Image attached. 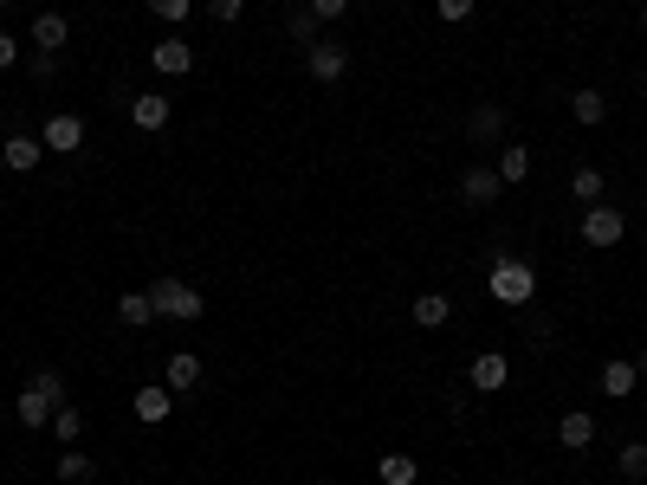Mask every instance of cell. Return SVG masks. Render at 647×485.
I'll return each mask as SVG.
<instances>
[{
	"mask_svg": "<svg viewBox=\"0 0 647 485\" xmlns=\"http://www.w3.org/2000/svg\"><path fill=\"white\" fill-rule=\"evenodd\" d=\"M486 291H492L499 304H512V311H518V304L538 298V272H531V259L499 253V259H492V272H486Z\"/></svg>",
	"mask_w": 647,
	"mask_h": 485,
	"instance_id": "1",
	"label": "cell"
},
{
	"mask_svg": "<svg viewBox=\"0 0 647 485\" xmlns=\"http://www.w3.org/2000/svg\"><path fill=\"white\" fill-rule=\"evenodd\" d=\"M149 298H156V317H175V324H195V317L208 311V298H201L188 279H156Z\"/></svg>",
	"mask_w": 647,
	"mask_h": 485,
	"instance_id": "2",
	"label": "cell"
},
{
	"mask_svg": "<svg viewBox=\"0 0 647 485\" xmlns=\"http://www.w3.org/2000/svg\"><path fill=\"white\" fill-rule=\"evenodd\" d=\"M39 143H46L52 156H78V149H85V117H78V110H52V117L39 123Z\"/></svg>",
	"mask_w": 647,
	"mask_h": 485,
	"instance_id": "3",
	"label": "cell"
},
{
	"mask_svg": "<svg viewBox=\"0 0 647 485\" xmlns=\"http://www.w3.org/2000/svg\"><path fill=\"white\" fill-rule=\"evenodd\" d=\"M622 233H628L622 207H609V201L583 207V246H622Z\"/></svg>",
	"mask_w": 647,
	"mask_h": 485,
	"instance_id": "4",
	"label": "cell"
},
{
	"mask_svg": "<svg viewBox=\"0 0 647 485\" xmlns=\"http://www.w3.org/2000/svg\"><path fill=\"white\" fill-rule=\"evenodd\" d=\"M466 382H473L479 395H499V388L512 382V363H505V350H479L473 363H466Z\"/></svg>",
	"mask_w": 647,
	"mask_h": 485,
	"instance_id": "5",
	"label": "cell"
},
{
	"mask_svg": "<svg viewBox=\"0 0 647 485\" xmlns=\"http://www.w3.org/2000/svg\"><path fill=\"white\" fill-rule=\"evenodd\" d=\"M499 194H505V175L486 169V162H473V169L460 175V201H466V207H492Z\"/></svg>",
	"mask_w": 647,
	"mask_h": 485,
	"instance_id": "6",
	"label": "cell"
},
{
	"mask_svg": "<svg viewBox=\"0 0 647 485\" xmlns=\"http://www.w3.org/2000/svg\"><path fill=\"white\" fill-rule=\"evenodd\" d=\"M305 65H311V78H318V85H343V72H350V52H343L337 39H318V46L305 52Z\"/></svg>",
	"mask_w": 647,
	"mask_h": 485,
	"instance_id": "7",
	"label": "cell"
},
{
	"mask_svg": "<svg viewBox=\"0 0 647 485\" xmlns=\"http://www.w3.org/2000/svg\"><path fill=\"white\" fill-rule=\"evenodd\" d=\"M149 65H156L162 78H188L195 72V46H188V39H156V46H149Z\"/></svg>",
	"mask_w": 647,
	"mask_h": 485,
	"instance_id": "8",
	"label": "cell"
},
{
	"mask_svg": "<svg viewBox=\"0 0 647 485\" xmlns=\"http://www.w3.org/2000/svg\"><path fill=\"white\" fill-rule=\"evenodd\" d=\"M39 156H46V143H39V136H26V130H13L7 143H0V162H7L13 175H33Z\"/></svg>",
	"mask_w": 647,
	"mask_h": 485,
	"instance_id": "9",
	"label": "cell"
},
{
	"mask_svg": "<svg viewBox=\"0 0 647 485\" xmlns=\"http://www.w3.org/2000/svg\"><path fill=\"white\" fill-rule=\"evenodd\" d=\"M26 39H33L39 52H59L65 39H72V26H65V13H59V7H46V13L33 20V33H26Z\"/></svg>",
	"mask_w": 647,
	"mask_h": 485,
	"instance_id": "10",
	"label": "cell"
},
{
	"mask_svg": "<svg viewBox=\"0 0 647 485\" xmlns=\"http://www.w3.org/2000/svg\"><path fill=\"white\" fill-rule=\"evenodd\" d=\"M52 414H59V408H52L39 388H20V395H13V421H20V427H52Z\"/></svg>",
	"mask_w": 647,
	"mask_h": 485,
	"instance_id": "11",
	"label": "cell"
},
{
	"mask_svg": "<svg viewBox=\"0 0 647 485\" xmlns=\"http://www.w3.org/2000/svg\"><path fill=\"white\" fill-rule=\"evenodd\" d=\"M408 317H415L421 330H440V324L453 317V298H447V291H421V298L408 304Z\"/></svg>",
	"mask_w": 647,
	"mask_h": 485,
	"instance_id": "12",
	"label": "cell"
},
{
	"mask_svg": "<svg viewBox=\"0 0 647 485\" xmlns=\"http://www.w3.org/2000/svg\"><path fill=\"white\" fill-rule=\"evenodd\" d=\"M130 123L136 130H162V123H169V91H143L130 104Z\"/></svg>",
	"mask_w": 647,
	"mask_h": 485,
	"instance_id": "13",
	"label": "cell"
},
{
	"mask_svg": "<svg viewBox=\"0 0 647 485\" xmlns=\"http://www.w3.org/2000/svg\"><path fill=\"white\" fill-rule=\"evenodd\" d=\"M466 136H473V143H505V110L499 104H479L473 117H466Z\"/></svg>",
	"mask_w": 647,
	"mask_h": 485,
	"instance_id": "14",
	"label": "cell"
},
{
	"mask_svg": "<svg viewBox=\"0 0 647 485\" xmlns=\"http://www.w3.org/2000/svg\"><path fill=\"white\" fill-rule=\"evenodd\" d=\"M570 117L576 123H583V130H596V123H609V97H602V91H570Z\"/></svg>",
	"mask_w": 647,
	"mask_h": 485,
	"instance_id": "15",
	"label": "cell"
},
{
	"mask_svg": "<svg viewBox=\"0 0 647 485\" xmlns=\"http://www.w3.org/2000/svg\"><path fill=\"white\" fill-rule=\"evenodd\" d=\"M149 317H156V298H149V291H123L117 298V324L123 330H143Z\"/></svg>",
	"mask_w": 647,
	"mask_h": 485,
	"instance_id": "16",
	"label": "cell"
},
{
	"mask_svg": "<svg viewBox=\"0 0 647 485\" xmlns=\"http://www.w3.org/2000/svg\"><path fill=\"white\" fill-rule=\"evenodd\" d=\"M635 376H641V369L628 363V356H615V363H602V395H609V401L635 395Z\"/></svg>",
	"mask_w": 647,
	"mask_h": 485,
	"instance_id": "17",
	"label": "cell"
},
{
	"mask_svg": "<svg viewBox=\"0 0 647 485\" xmlns=\"http://www.w3.org/2000/svg\"><path fill=\"white\" fill-rule=\"evenodd\" d=\"M557 440H563V447H570V453H583L589 440H596V421H589L583 408H570V414H563V421H557Z\"/></svg>",
	"mask_w": 647,
	"mask_h": 485,
	"instance_id": "18",
	"label": "cell"
},
{
	"mask_svg": "<svg viewBox=\"0 0 647 485\" xmlns=\"http://www.w3.org/2000/svg\"><path fill=\"white\" fill-rule=\"evenodd\" d=\"M136 421H169V382H149V388H136Z\"/></svg>",
	"mask_w": 647,
	"mask_h": 485,
	"instance_id": "19",
	"label": "cell"
},
{
	"mask_svg": "<svg viewBox=\"0 0 647 485\" xmlns=\"http://www.w3.org/2000/svg\"><path fill=\"white\" fill-rule=\"evenodd\" d=\"M195 382H201V356L195 350H175L169 356V395H188Z\"/></svg>",
	"mask_w": 647,
	"mask_h": 485,
	"instance_id": "20",
	"label": "cell"
},
{
	"mask_svg": "<svg viewBox=\"0 0 647 485\" xmlns=\"http://www.w3.org/2000/svg\"><path fill=\"white\" fill-rule=\"evenodd\" d=\"M59 479L65 485H91V479H98V460H91V453H78V447H65L59 453Z\"/></svg>",
	"mask_w": 647,
	"mask_h": 485,
	"instance_id": "21",
	"label": "cell"
},
{
	"mask_svg": "<svg viewBox=\"0 0 647 485\" xmlns=\"http://www.w3.org/2000/svg\"><path fill=\"white\" fill-rule=\"evenodd\" d=\"M376 479H382V485H415L421 466L408 460V453H382V460H376Z\"/></svg>",
	"mask_w": 647,
	"mask_h": 485,
	"instance_id": "22",
	"label": "cell"
},
{
	"mask_svg": "<svg viewBox=\"0 0 647 485\" xmlns=\"http://www.w3.org/2000/svg\"><path fill=\"white\" fill-rule=\"evenodd\" d=\"M492 169L505 175V188H512V182H525V175H531V149H525V143H505V149H499V162H492Z\"/></svg>",
	"mask_w": 647,
	"mask_h": 485,
	"instance_id": "23",
	"label": "cell"
},
{
	"mask_svg": "<svg viewBox=\"0 0 647 485\" xmlns=\"http://www.w3.org/2000/svg\"><path fill=\"white\" fill-rule=\"evenodd\" d=\"M52 434H59V447H78V440H85V414H78L72 401H65V408L52 414Z\"/></svg>",
	"mask_w": 647,
	"mask_h": 485,
	"instance_id": "24",
	"label": "cell"
},
{
	"mask_svg": "<svg viewBox=\"0 0 647 485\" xmlns=\"http://www.w3.org/2000/svg\"><path fill=\"white\" fill-rule=\"evenodd\" d=\"M602 188H609V182H602V169H576V175H570V194H576L583 207H596Z\"/></svg>",
	"mask_w": 647,
	"mask_h": 485,
	"instance_id": "25",
	"label": "cell"
},
{
	"mask_svg": "<svg viewBox=\"0 0 647 485\" xmlns=\"http://www.w3.org/2000/svg\"><path fill=\"white\" fill-rule=\"evenodd\" d=\"M285 33H292L305 52L318 46V20H311V7H292V13H285Z\"/></svg>",
	"mask_w": 647,
	"mask_h": 485,
	"instance_id": "26",
	"label": "cell"
},
{
	"mask_svg": "<svg viewBox=\"0 0 647 485\" xmlns=\"http://www.w3.org/2000/svg\"><path fill=\"white\" fill-rule=\"evenodd\" d=\"M26 388H39L52 408H65V401H72V395H65V376H59V369H33V382H26Z\"/></svg>",
	"mask_w": 647,
	"mask_h": 485,
	"instance_id": "27",
	"label": "cell"
},
{
	"mask_svg": "<svg viewBox=\"0 0 647 485\" xmlns=\"http://www.w3.org/2000/svg\"><path fill=\"white\" fill-rule=\"evenodd\" d=\"M615 466H622V479H647V440H628V447L615 453Z\"/></svg>",
	"mask_w": 647,
	"mask_h": 485,
	"instance_id": "28",
	"label": "cell"
},
{
	"mask_svg": "<svg viewBox=\"0 0 647 485\" xmlns=\"http://www.w3.org/2000/svg\"><path fill=\"white\" fill-rule=\"evenodd\" d=\"M149 13H156V20H169V26H182L188 13H195V0H143Z\"/></svg>",
	"mask_w": 647,
	"mask_h": 485,
	"instance_id": "29",
	"label": "cell"
},
{
	"mask_svg": "<svg viewBox=\"0 0 647 485\" xmlns=\"http://www.w3.org/2000/svg\"><path fill=\"white\" fill-rule=\"evenodd\" d=\"M208 13H214V26H240L246 20V0H208Z\"/></svg>",
	"mask_w": 647,
	"mask_h": 485,
	"instance_id": "30",
	"label": "cell"
},
{
	"mask_svg": "<svg viewBox=\"0 0 647 485\" xmlns=\"http://www.w3.org/2000/svg\"><path fill=\"white\" fill-rule=\"evenodd\" d=\"M26 72H33L39 85H52V78H59V52H33V59H26Z\"/></svg>",
	"mask_w": 647,
	"mask_h": 485,
	"instance_id": "31",
	"label": "cell"
},
{
	"mask_svg": "<svg viewBox=\"0 0 647 485\" xmlns=\"http://www.w3.org/2000/svg\"><path fill=\"white\" fill-rule=\"evenodd\" d=\"M305 7H311V20H318V26H330V20L350 13V0H305Z\"/></svg>",
	"mask_w": 647,
	"mask_h": 485,
	"instance_id": "32",
	"label": "cell"
},
{
	"mask_svg": "<svg viewBox=\"0 0 647 485\" xmlns=\"http://www.w3.org/2000/svg\"><path fill=\"white\" fill-rule=\"evenodd\" d=\"M466 13H473V0H440V20H447V26L466 20Z\"/></svg>",
	"mask_w": 647,
	"mask_h": 485,
	"instance_id": "33",
	"label": "cell"
},
{
	"mask_svg": "<svg viewBox=\"0 0 647 485\" xmlns=\"http://www.w3.org/2000/svg\"><path fill=\"white\" fill-rule=\"evenodd\" d=\"M13 59H20V39H13V33H0V72H7Z\"/></svg>",
	"mask_w": 647,
	"mask_h": 485,
	"instance_id": "34",
	"label": "cell"
},
{
	"mask_svg": "<svg viewBox=\"0 0 647 485\" xmlns=\"http://www.w3.org/2000/svg\"><path fill=\"white\" fill-rule=\"evenodd\" d=\"M0 7H13V0H0Z\"/></svg>",
	"mask_w": 647,
	"mask_h": 485,
	"instance_id": "35",
	"label": "cell"
},
{
	"mask_svg": "<svg viewBox=\"0 0 647 485\" xmlns=\"http://www.w3.org/2000/svg\"><path fill=\"white\" fill-rule=\"evenodd\" d=\"M512 485H525V479H512Z\"/></svg>",
	"mask_w": 647,
	"mask_h": 485,
	"instance_id": "36",
	"label": "cell"
},
{
	"mask_svg": "<svg viewBox=\"0 0 647 485\" xmlns=\"http://www.w3.org/2000/svg\"><path fill=\"white\" fill-rule=\"evenodd\" d=\"M641 26H647V13H641Z\"/></svg>",
	"mask_w": 647,
	"mask_h": 485,
	"instance_id": "37",
	"label": "cell"
}]
</instances>
